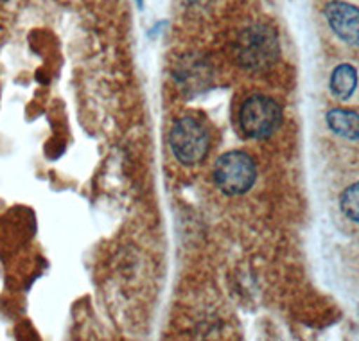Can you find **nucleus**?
I'll return each mask as SVG.
<instances>
[{"instance_id": "f257e3e1", "label": "nucleus", "mask_w": 359, "mask_h": 341, "mask_svg": "<svg viewBox=\"0 0 359 341\" xmlns=\"http://www.w3.org/2000/svg\"><path fill=\"white\" fill-rule=\"evenodd\" d=\"M169 146L178 162L196 166L207 159L210 151V135L207 126L194 115L180 117L169 131Z\"/></svg>"}, {"instance_id": "f03ea898", "label": "nucleus", "mask_w": 359, "mask_h": 341, "mask_svg": "<svg viewBox=\"0 0 359 341\" xmlns=\"http://www.w3.org/2000/svg\"><path fill=\"white\" fill-rule=\"evenodd\" d=\"M282 124V108L266 95H252L239 110V128L246 138L262 140L278 130Z\"/></svg>"}, {"instance_id": "7ed1b4c3", "label": "nucleus", "mask_w": 359, "mask_h": 341, "mask_svg": "<svg viewBox=\"0 0 359 341\" xmlns=\"http://www.w3.org/2000/svg\"><path fill=\"white\" fill-rule=\"evenodd\" d=\"M214 180L217 187L229 196L248 192L257 180V169L248 154L243 151H229L221 154L214 167Z\"/></svg>"}, {"instance_id": "20e7f679", "label": "nucleus", "mask_w": 359, "mask_h": 341, "mask_svg": "<svg viewBox=\"0 0 359 341\" xmlns=\"http://www.w3.org/2000/svg\"><path fill=\"white\" fill-rule=\"evenodd\" d=\"M278 53V40L268 25H252L245 29L237 41V54L243 65L261 67L273 60Z\"/></svg>"}, {"instance_id": "39448f33", "label": "nucleus", "mask_w": 359, "mask_h": 341, "mask_svg": "<svg viewBox=\"0 0 359 341\" xmlns=\"http://www.w3.org/2000/svg\"><path fill=\"white\" fill-rule=\"evenodd\" d=\"M325 18L339 40L359 47V8L334 0L325 6Z\"/></svg>"}, {"instance_id": "423d86ee", "label": "nucleus", "mask_w": 359, "mask_h": 341, "mask_svg": "<svg viewBox=\"0 0 359 341\" xmlns=\"http://www.w3.org/2000/svg\"><path fill=\"white\" fill-rule=\"evenodd\" d=\"M327 126L331 128L338 137L347 138L352 142L359 140V114L352 110L336 108L327 114Z\"/></svg>"}, {"instance_id": "0eeeda50", "label": "nucleus", "mask_w": 359, "mask_h": 341, "mask_svg": "<svg viewBox=\"0 0 359 341\" xmlns=\"http://www.w3.org/2000/svg\"><path fill=\"white\" fill-rule=\"evenodd\" d=\"M355 86H358V72L352 65L343 63L334 69L331 76V92L338 99L345 101L354 94Z\"/></svg>"}, {"instance_id": "6e6552de", "label": "nucleus", "mask_w": 359, "mask_h": 341, "mask_svg": "<svg viewBox=\"0 0 359 341\" xmlns=\"http://www.w3.org/2000/svg\"><path fill=\"white\" fill-rule=\"evenodd\" d=\"M339 207H341V212L347 215L348 220L359 223V182L345 189L341 199H339Z\"/></svg>"}, {"instance_id": "1a4fd4ad", "label": "nucleus", "mask_w": 359, "mask_h": 341, "mask_svg": "<svg viewBox=\"0 0 359 341\" xmlns=\"http://www.w3.org/2000/svg\"><path fill=\"white\" fill-rule=\"evenodd\" d=\"M137 4L140 6V8H142V4H144V0H137Z\"/></svg>"}]
</instances>
